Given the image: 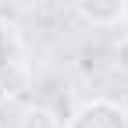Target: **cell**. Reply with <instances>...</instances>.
<instances>
[{"instance_id": "cell-1", "label": "cell", "mask_w": 128, "mask_h": 128, "mask_svg": "<svg viewBox=\"0 0 128 128\" xmlns=\"http://www.w3.org/2000/svg\"><path fill=\"white\" fill-rule=\"evenodd\" d=\"M68 128H128V110L114 100H89L75 110Z\"/></svg>"}, {"instance_id": "cell-4", "label": "cell", "mask_w": 128, "mask_h": 128, "mask_svg": "<svg viewBox=\"0 0 128 128\" xmlns=\"http://www.w3.org/2000/svg\"><path fill=\"white\" fill-rule=\"evenodd\" d=\"M114 68L128 78V36H121V39H118V46H114Z\"/></svg>"}, {"instance_id": "cell-3", "label": "cell", "mask_w": 128, "mask_h": 128, "mask_svg": "<svg viewBox=\"0 0 128 128\" xmlns=\"http://www.w3.org/2000/svg\"><path fill=\"white\" fill-rule=\"evenodd\" d=\"M18 128H64L60 114L50 107V103H28L22 114H18Z\"/></svg>"}, {"instance_id": "cell-2", "label": "cell", "mask_w": 128, "mask_h": 128, "mask_svg": "<svg viewBox=\"0 0 128 128\" xmlns=\"http://www.w3.org/2000/svg\"><path fill=\"white\" fill-rule=\"evenodd\" d=\"M75 11L92 28H114L128 18V0H75Z\"/></svg>"}]
</instances>
